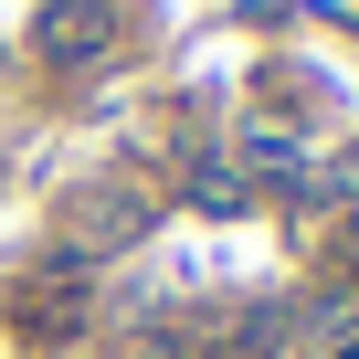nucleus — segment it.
I'll return each instance as SVG.
<instances>
[{
    "label": "nucleus",
    "mask_w": 359,
    "mask_h": 359,
    "mask_svg": "<svg viewBox=\"0 0 359 359\" xmlns=\"http://www.w3.org/2000/svg\"><path fill=\"white\" fill-rule=\"evenodd\" d=\"M106 32H116V0H53L43 11V53H64V64H95Z\"/></svg>",
    "instance_id": "obj_1"
},
{
    "label": "nucleus",
    "mask_w": 359,
    "mask_h": 359,
    "mask_svg": "<svg viewBox=\"0 0 359 359\" xmlns=\"http://www.w3.org/2000/svg\"><path fill=\"white\" fill-rule=\"evenodd\" d=\"M64 222H74V243H95V254H106V243H127V233H137V191H85Z\"/></svg>",
    "instance_id": "obj_2"
}]
</instances>
